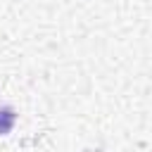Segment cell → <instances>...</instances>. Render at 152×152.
Returning <instances> with one entry per match:
<instances>
[{
  "mask_svg": "<svg viewBox=\"0 0 152 152\" xmlns=\"http://www.w3.org/2000/svg\"><path fill=\"white\" fill-rule=\"evenodd\" d=\"M17 121V114L12 107H0V135H7Z\"/></svg>",
  "mask_w": 152,
  "mask_h": 152,
  "instance_id": "1",
  "label": "cell"
}]
</instances>
